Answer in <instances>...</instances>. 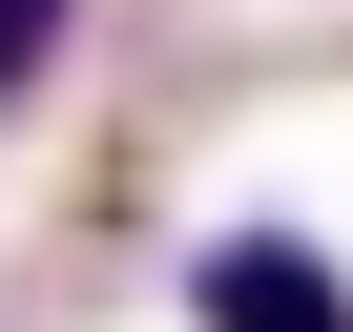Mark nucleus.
I'll return each instance as SVG.
<instances>
[{
    "mask_svg": "<svg viewBox=\"0 0 353 332\" xmlns=\"http://www.w3.org/2000/svg\"><path fill=\"white\" fill-rule=\"evenodd\" d=\"M63 42H83V0H0V125L63 83Z\"/></svg>",
    "mask_w": 353,
    "mask_h": 332,
    "instance_id": "obj_2",
    "label": "nucleus"
},
{
    "mask_svg": "<svg viewBox=\"0 0 353 332\" xmlns=\"http://www.w3.org/2000/svg\"><path fill=\"white\" fill-rule=\"evenodd\" d=\"M188 332H353V270L312 229H208L188 249Z\"/></svg>",
    "mask_w": 353,
    "mask_h": 332,
    "instance_id": "obj_1",
    "label": "nucleus"
}]
</instances>
